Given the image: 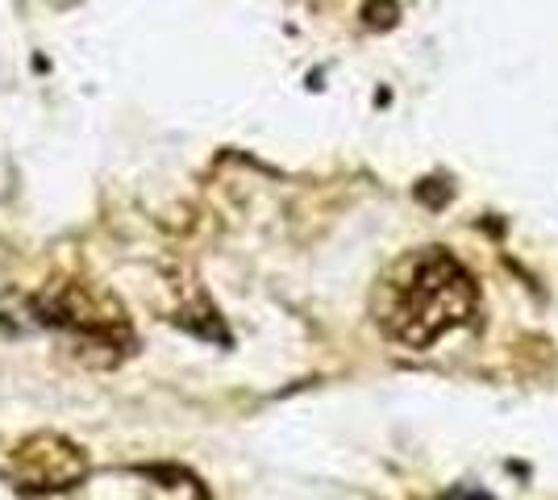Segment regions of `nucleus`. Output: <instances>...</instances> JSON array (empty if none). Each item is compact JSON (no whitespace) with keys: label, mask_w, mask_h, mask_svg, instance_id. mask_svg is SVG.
<instances>
[{"label":"nucleus","mask_w":558,"mask_h":500,"mask_svg":"<svg viewBox=\"0 0 558 500\" xmlns=\"http://www.w3.org/2000/svg\"><path fill=\"white\" fill-rule=\"evenodd\" d=\"M446 500H488V497H480V492H454V497H446Z\"/></svg>","instance_id":"obj_3"},{"label":"nucleus","mask_w":558,"mask_h":500,"mask_svg":"<svg viewBox=\"0 0 558 500\" xmlns=\"http://www.w3.org/2000/svg\"><path fill=\"white\" fill-rule=\"evenodd\" d=\"M84 472H88L84 454L63 438H50V434L22 442L13 451V463H9V476L17 479V488H25V492H59V488H71Z\"/></svg>","instance_id":"obj_2"},{"label":"nucleus","mask_w":558,"mask_h":500,"mask_svg":"<svg viewBox=\"0 0 558 500\" xmlns=\"http://www.w3.org/2000/svg\"><path fill=\"white\" fill-rule=\"evenodd\" d=\"M475 280L446 251H417L384 276L375 292V317L396 342L425 351L446 330H459L475 313Z\"/></svg>","instance_id":"obj_1"}]
</instances>
